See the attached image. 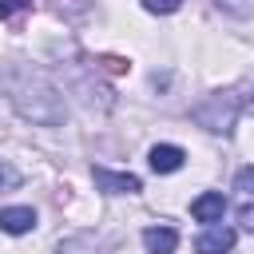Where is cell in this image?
Wrapping results in <instances>:
<instances>
[{"mask_svg":"<svg viewBox=\"0 0 254 254\" xmlns=\"http://www.w3.org/2000/svg\"><path fill=\"white\" fill-rule=\"evenodd\" d=\"M234 210H238V222L246 230H254V167L238 171V179H234Z\"/></svg>","mask_w":254,"mask_h":254,"instance_id":"3","label":"cell"},{"mask_svg":"<svg viewBox=\"0 0 254 254\" xmlns=\"http://www.w3.org/2000/svg\"><path fill=\"white\" fill-rule=\"evenodd\" d=\"M91 179H95V187H99L103 194H139V190H143L139 175H131V171H107V167H91Z\"/></svg>","mask_w":254,"mask_h":254,"instance_id":"2","label":"cell"},{"mask_svg":"<svg viewBox=\"0 0 254 254\" xmlns=\"http://www.w3.org/2000/svg\"><path fill=\"white\" fill-rule=\"evenodd\" d=\"M246 111H254V95H250V99H246Z\"/></svg>","mask_w":254,"mask_h":254,"instance_id":"12","label":"cell"},{"mask_svg":"<svg viewBox=\"0 0 254 254\" xmlns=\"http://www.w3.org/2000/svg\"><path fill=\"white\" fill-rule=\"evenodd\" d=\"M222 210H226V198L218 194V190H206V194H198L194 202H190V214L198 218V222H222Z\"/></svg>","mask_w":254,"mask_h":254,"instance_id":"7","label":"cell"},{"mask_svg":"<svg viewBox=\"0 0 254 254\" xmlns=\"http://www.w3.org/2000/svg\"><path fill=\"white\" fill-rule=\"evenodd\" d=\"M230 246H234V230L222 226V222H210V226L194 238V250H198V254H226Z\"/></svg>","mask_w":254,"mask_h":254,"instance_id":"4","label":"cell"},{"mask_svg":"<svg viewBox=\"0 0 254 254\" xmlns=\"http://www.w3.org/2000/svg\"><path fill=\"white\" fill-rule=\"evenodd\" d=\"M238 111H242V99H238L234 91H214V95H206V99L194 107V119H198L206 131L230 135V131H234V119H238Z\"/></svg>","mask_w":254,"mask_h":254,"instance_id":"1","label":"cell"},{"mask_svg":"<svg viewBox=\"0 0 254 254\" xmlns=\"http://www.w3.org/2000/svg\"><path fill=\"white\" fill-rule=\"evenodd\" d=\"M183 0H143V8L147 12H155V16H167V12H175Z\"/></svg>","mask_w":254,"mask_h":254,"instance_id":"9","label":"cell"},{"mask_svg":"<svg viewBox=\"0 0 254 254\" xmlns=\"http://www.w3.org/2000/svg\"><path fill=\"white\" fill-rule=\"evenodd\" d=\"M143 246H147V254H175L179 234H175V226H147L143 230Z\"/></svg>","mask_w":254,"mask_h":254,"instance_id":"8","label":"cell"},{"mask_svg":"<svg viewBox=\"0 0 254 254\" xmlns=\"http://www.w3.org/2000/svg\"><path fill=\"white\" fill-rule=\"evenodd\" d=\"M32 0H0V20H8V16H16V12H24Z\"/></svg>","mask_w":254,"mask_h":254,"instance_id":"10","label":"cell"},{"mask_svg":"<svg viewBox=\"0 0 254 254\" xmlns=\"http://www.w3.org/2000/svg\"><path fill=\"white\" fill-rule=\"evenodd\" d=\"M20 183V175H16V167H8L4 159H0V190H8V187H16Z\"/></svg>","mask_w":254,"mask_h":254,"instance_id":"11","label":"cell"},{"mask_svg":"<svg viewBox=\"0 0 254 254\" xmlns=\"http://www.w3.org/2000/svg\"><path fill=\"white\" fill-rule=\"evenodd\" d=\"M183 159H187V155H183V147H175V143H155L151 155H147V163H151L155 175H171V171H179Z\"/></svg>","mask_w":254,"mask_h":254,"instance_id":"5","label":"cell"},{"mask_svg":"<svg viewBox=\"0 0 254 254\" xmlns=\"http://www.w3.org/2000/svg\"><path fill=\"white\" fill-rule=\"evenodd\" d=\"M0 230L4 234H28V230H36V210L32 206H0Z\"/></svg>","mask_w":254,"mask_h":254,"instance_id":"6","label":"cell"}]
</instances>
